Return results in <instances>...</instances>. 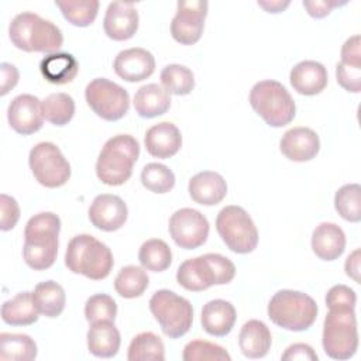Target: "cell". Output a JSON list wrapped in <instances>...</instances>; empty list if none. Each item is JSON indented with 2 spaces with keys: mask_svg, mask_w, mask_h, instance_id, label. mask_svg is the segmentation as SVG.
I'll use <instances>...</instances> for the list:
<instances>
[{
  "mask_svg": "<svg viewBox=\"0 0 361 361\" xmlns=\"http://www.w3.org/2000/svg\"><path fill=\"white\" fill-rule=\"evenodd\" d=\"M61 219L52 212L32 216L24 230L23 257L34 271H44L54 265L58 254V234Z\"/></svg>",
  "mask_w": 361,
  "mask_h": 361,
  "instance_id": "obj_1",
  "label": "cell"
},
{
  "mask_svg": "<svg viewBox=\"0 0 361 361\" xmlns=\"http://www.w3.org/2000/svg\"><path fill=\"white\" fill-rule=\"evenodd\" d=\"M11 44L25 52L55 54L63 44L62 31L41 16L23 11L17 14L8 27Z\"/></svg>",
  "mask_w": 361,
  "mask_h": 361,
  "instance_id": "obj_2",
  "label": "cell"
},
{
  "mask_svg": "<svg viewBox=\"0 0 361 361\" xmlns=\"http://www.w3.org/2000/svg\"><path fill=\"white\" fill-rule=\"evenodd\" d=\"M140 157V144L130 134H117L109 138L96 161L97 178L109 186L126 183Z\"/></svg>",
  "mask_w": 361,
  "mask_h": 361,
  "instance_id": "obj_3",
  "label": "cell"
},
{
  "mask_svg": "<svg viewBox=\"0 0 361 361\" xmlns=\"http://www.w3.org/2000/svg\"><path fill=\"white\" fill-rule=\"evenodd\" d=\"M65 265L73 274L100 281L110 275L114 259L104 243L90 234H78L68 243Z\"/></svg>",
  "mask_w": 361,
  "mask_h": 361,
  "instance_id": "obj_4",
  "label": "cell"
},
{
  "mask_svg": "<svg viewBox=\"0 0 361 361\" xmlns=\"http://www.w3.org/2000/svg\"><path fill=\"white\" fill-rule=\"evenodd\" d=\"M268 317L285 330L305 331L316 322L317 305L307 293L282 289L271 298Z\"/></svg>",
  "mask_w": 361,
  "mask_h": 361,
  "instance_id": "obj_5",
  "label": "cell"
},
{
  "mask_svg": "<svg viewBox=\"0 0 361 361\" xmlns=\"http://www.w3.org/2000/svg\"><path fill=\"white\" fill-rule=\"evenodd\" d=\"M250 104L271 127L289 124L296 114V106L286 87L272 79L257 82L250 90Z\"/></svg>",
  "mask_w": 361,
  "mask_h": 361,
  "instance_id": "obj_6",
  "label": "cell"
},
{
  "mask_svg": "<svg viewBox=\"0 0 361 361\" xmlns=\"http://www.w3.org/2000/svg\"><path fill=\"white\" fill-rule=\"evenodd\" d=\"M149 310L169 338H179L192 327L193 307L190 302L169 289H159L151 296Z\"/></svg>",
  "mask_w": 361,
  "mask_h": 361,
  "instance_id": "obj_7",
  "label": "cell"
},
{
  "mask_svg": "<svg viewBox=\"0 0 361 361\" xmlns=\"http://www.w3.org/2000/svg\"><path fill=\"white\" fill-rule=\"evenodd\" d=\"M322 344L324 353L334 360H348L358 348L357 317L354 310H329L324 323Z\"/></svg>",
  "mask_w": 361,
  "mask_h": 361,
  "instance_id": "obj_8",
  "label": "cell"
},
{
  "mask_svg": "<svg viewBox=\"0 0 361 361\" xmlns=\"http://www.w3.org/2000/svg\"><path fill=\"white\" fill-rule=\"evenodd\" d=\"M216 230L233 252L248 254L257 248L258 230L251 216L241 206L223 207L216 219Z\"/></svg>",
  "mask_w": 361,
  "mask_h": 361,
  "instance_id": "obj_9",
  "label": "cell"
},
{
  "mask_svg": "<svg viewBox=\"0 0 361 361\" xmlns=\"http://www.w3.org/2000/svg\"><path fill=\"white\" fill-rule=\"evenodd\" d=\"M85 97L93 113L106 121L123 118L130 109L128 92L106 78H96L89 82Z\"/></svg>",
  "mask_w": 361,
  "mask_h": 361,
  "instance_id": "obj_10",
  "label": "cell"
},
{
  "mask_svg": "<svg viewBox=\"0 0 361 361\" xmlns=\"http://www.w3.org/2000/svg\"><path fill=\"white\" fill-rule=\"evenodd\" d=\"M30 169L39 185L59 188L71 178V165L54 142H39L30 151Z\"/></svg>",
  "mask_w": 361,
  "mask_h": 361,
  "instance_id": "obj_11",
  "label": "cell"
},
{
  "mask_svg": "<svg viewBox=\"0 0 361 361\" xmlns=\"http://www.w3.org/2000/svg\"><path fill=\"white\" fill-rule=\"evenodd\" d=\"M169 234L176 245L185 250H196L209 237L207 219L195 209L183 207L169 217Z\"/></svg>",
  "mask_w": 361,
  "mask_h": 361,
  "instance_id": "obj_12",
  "label": "cell"
},
{
  "mask_svg": "<svg viewBox=\"0 0 361 361\" xmlns=\"http://www.w3.org/2000/svg\"><path fill=\"white\" fill-rule=\"evenodd\" d=\"M207 7V1L202 0L178 1L176 14L171 23L172 38L182 45L196 44L203 34Z\"/></svg>",
  "mask_w": 361,
  "mask_h": 361,
  "instance_id": "obj_13",
  "label": "cell"
},
{
  "mask_svg": "<svg viewBox=\"0 0 361 361\" xmlns=\"http://www.w3.org/2000/svg\"><path fill=\"white\" fill-rule=\"evenodd\" d=\"M7 120L10 127L23 135L37 133L44 123L41 100L32 94L16 96L7 109Z\"/></svg>",
  "mask_w": 361,
  "mask_h": 361,
  "instance_id": "obj_14",
  "label": "cell"
},
{
  "mask_svg": "<svg viewBox=\"0 0 361 361\" xmlns=\"http://www.w3.org/2000/svg\"><path fill=\"white\" fill-rule=\"evenodd\" d=\"M87 216L96 228L103 231H116L124 226L128 209L120 196L102 193L93 199Z\"/></svg>",
  "mask_w": 361,
  "mask_h": 361,
  "instance_id": "obj_15",
  "label": "cell"
},
{
  "mask_svg": "<svg viewBox=\"0 0 361 361\" xmlns=\"http://www.w3.org/2000/svg\"><path fill=\"white\" fill-rule=\"evenodd\" d=\"M103 28L106 35L113 41H127L138 30V11L134 3L113 1L107 6Z\"/></svg>",
  "mask_w": 361,
  "mask_h": 361,
  "instance_id": "obj_16",
  "label": "cell"
},
{
  "mask_svg": "<svg viewBox=\"0 0 361 361\" xmlns=\"http://www.w3.org/2000/svg\"><path fill=\"white\" fill-rule=\"evenodd\" d=\"M114 72L126 82H141L155 71L152 54L144 48H128L120 51L113 62Z\"/></svg>",
  "mask_w": 361,
  "mask_h": 361,
  "instance_id": "obj_17",
  "label": "cell"
},
{
  "mask_svg": "<svg viewBox=\"0 0 361 361\" xmlns=\"http://www.w3.org/2000/svg\"><path fill=\"white\" fill-rule=\"evenodd\" d=\"M279 149L289 161L306 162L319 154L320 140L309 127H293L282 135Z\"/></svg>",
  "mask_w": 361,
  "mask_h": 361,
  "instance_id": "obj_18",
  "label": "cell"
},
{
  "mask_svg": "<svg viewBox=\"0 0 361 361\" xmlns=\"http://www.w3.org/2000/svg\"><path fill=\"white\" fill-rule=\"evenodd\" d=\"M178 283L190 292H200L217 285L209 254L183 261L176 272Z\"/></svg>",
  "mask_w": 361,
  "mask_h": 361,
  "instance_id": "obj_19",
  "label": "cell"
},
{
  "mask_svg": "<svg viewBox=\"0 0 361 361\" xmlns=\"http://www.w3.org/2000/svg\"><path fill=\"white\" fill-rule=\"evenodd\" d=\"M144 145L149 155L166 159L173 157L180 149L182 135L175 124L169 121H162L147 130L144 137Z\"/></svg>",
  "mask_w": 361,
  "mask_h": 361,
  "instance_id": "obj_20",
  "label": "cell"
},
{
  "mask_svg": "<svg viewBox=\"0 0 361 361\" xmlns=\"http://www.w3.org/2000/svg\"><path fill=\"white\" fill-rule=\"evenodd\" d=\"M188 190L193 202L202 206H216L226 197L227 183L220 173L203 171L190 178Z\"/></svg>",
  "mask_w": 361,
  "mask_h": 361,
  "instance_id": "obj_21",
  "label": "cell"
},
{
  "mask_svg": "<svg viewBox=\"0 0 361 361\" xmlns=\"http://www.w3.org/2000/svg\"><path fill=\"white\" fill-rule=\"evenodd\" d=\"M327 69L323 63L316 61H302L296 63L289 73L292 87L299 94L305 96L322 93L327 86Z\"/></svg>",
  "mask_w": 361,
  "mask_h": 361,
  "instance_id": "obj_22",
  "label": "cell"
},
{
  "mask_svg": "<svg viewBox=\"0 0 361 361\" xmlns=\"http://www.w3.org/2000/svg\"><path fill=\"white\" fill-rule=\"evenodd\" d=\"M237 313L234 306L223 299H214L207 302L202 309V327L203 330L214 337L227 336L235 323Z\"/></svg>",
  "mask_w": 361,
  "mask_h": 361,
  "instance_id": "obj_23",
  "label": "cell"
},
{
  "mask_svg": "<svg viewBox=\"0 0 361 361\" xmlns=\"http://www.w3.org/2000/svg\"><path fill=\"white\" fill-rule=\"evenodd\" d=\"M87 348L99 358H111L118 353L121 337L113 320L90 323L87 330Z\"/></svg>",
  "mask_w": 361,
  "mask_h": 361,
  "instance_id": "obj_24",
  "label": "cell"
},
{
  "mask_svg": "<svg viewBox=\"0 0 361 361\" xmlns=\"http://www.w3.org/2000/svg\"><path fill=\"white\" fill-rule=\"evenodd\" d=\"M345 248V234L336 223H320L312 233V250L323 261L337 259Z\"/></svg>",
  "mask_w": 361,
  "mask_h": 361,
  "instance_id": "obj_25",
  "label": "cell"
},
{
  "mask_svg": "<svg viewBox=\"0 0 361 361\" xmlns=\"http://www.w3.org/2000/svg\"><path fill=\"white\" fill-rule=\"evenodd\" d=\"M271 344V331L264 322L252 319L243 324L238 334V345L245 357L262 358L268 354Z\"/></svg>",
  "mask_w": 361,
  "mask_h": 361,
  "instance_id": "obj_26",
  "label": "cell"
},
{
  "mask_svg": "<svg viewBox=\"0 0 361 361\" xmlns=\"http://www.w3.org/2000/svg\"><path fill=\"white\" fill-rule=\"evenodd\" d=\"M171 107L169 93L157 83L141 86L134 94V109L142 118H154L165 114Z\"/></svg>",
  "mask_w": 361,
  "mask_h": 361,
  "instance_id": "obj_27",
  "label": "cell"
},
{
  "mask_svg": "<svg viewBox=\"0 0 361 361\" xmlns=\"http://www.w3.org/2000/svg\"><path fill=\"white\" fill-rule=\"evenodd\" d=\"M39 71L49 83L66 85L76 78L79 63L76 58L68 52H55L41 61Z\"/></svg>",
  "mask_w": 361,
  "mask_h": 361,
  "instance_id": "obj_28",
  "label": "cell"
},
{
  "mask_svg": "<svg viewBox=\"0 0 361 361\" xmlns=\"http://www.w3.org/2000/svg\"><path fill=\"white\" fill-rule=\"evenodd\" d=\"M38 309L32 292H20L1 306V319L10 326H30L38 320Z\"/></svg>",
  "mask_w": 361,
  "mask_h": 361,
  "instance_id": "obj_29",
  "label": "cell"
},
{
  "mask_svg": "<svg viewBox=\"0 0 361 361\" xmlns=\"http://www.w3.org/2000/svg\"><path fill=\"white\" fill-rule=\"evenodd\" d=\"M32 299L38 312L49 319L58 317L63 312L66 303V295L63 288L54 281H45L38 283L34 288Z\"/></svg>",
  "mask_w": 361,
  "mask_h": 361,
  "instance_id": "obj_30",
  "label": "cell"
},
{
  "mask_svg": "<svg viewBox=\"0 0 361 361\" xmlns=\"http://www.w3.org/2000/svg\"><path fill=\"white\" fill-rule=\"evenodd\" d=\"M37 357V344L27 334L1 333L0 334V360L30 361Z\"/></svg>",
  "mask_w": 361,
  "mask_h": 361,
  "instance_id": "obj_31",
  "label": "cell"
},
{
  "mask_svg": "<svg viewBox=\"0 0 361 361\" xmlns=\"http://www.w3.org/2000/svg\"><path fill=\"white\" fill-rule=\"evenodd\" d=\"M127 358L130 361H164L165 347L161 337L152 331L137 334L128 345Z\"/></svg>",
  "mask_w": 361,
  "mask_h": 361,
  "instance_id": "obj_32",
  "label": "cell"
},
{
  "mask_svg": "<svg viewBox=\"0 0 361 361\" xmlns=\"http://www.w3.org/2000/svg\"><path fill=\"white\" fill-rule=\"evenodd\" d=\"M149 278L144 268L137 265H127L120 269L114 279L116 292L126 299L141 296L148 288Z\"/></svg>",
  "mask_w": 361,
  "mask_h": 361,
  "instance_id": "obj_33",
  "label": "cell"
},
{
  "mask_svg": "<svg viewBox=\"0 0 361 361\" xmlns=\"http://www.w3.org/2000/svg\"><path fill=\"white\" fill-rule=\"evenodd\" d=\"M138 261L147 271L162 272L172 262V251L164 240L151 238L140 247Z\"/></svg>",
  "mask_w": 361,
  "mask_h": 361,
  "instance_id": "obj_34",
  "label": "cell"
},
{
  "mask_svg": "<svg viewBox=\"0 0 361 361\" xmlns=\"http://www.w3.org/2000/svg\"><path fill=\"white\" fill-rule=\"evenodd\" d=\"M42 116L54 126L68 124L75 114V100L68 93H51L41 102Z\"/></svg>",
  "mask_w": 361,
  "mask_h": 361,
  "instance_id": "obj_35",
  "label": "cell"
},
{
  "mask_svg": "<svg viewBox=\"0 0 361 361\" xmlns=\"http://www.w3.org/2000/svg\"><path fill=\"white\" fill-rule=\"evenodd\" d=\"M161 83L169 94L186 96L195 87V76L188 66L171 63L162 69Z\"/></svg>",
  "mask_w": 361,
  "mask_h": 361,
  "instance_id": "obj_36",
  "label": "cell"
},
{
  "mask_svg": "<svg viewBox=\"0 0 361 361\" xmlns=\"http://www.w3.org/2000/svg\"><path fill=\"white\" fill-rule=\"evenodd\" d=\"M334 207L344 220L358 223L361 220V186L358 183L341 186L336 192Z\"/></svg>",
  "mask_w": 361,
  "mask_h": 361,
  "instance_id": "obj_37",
  "label": "cell"
},
{
  "mask_svg": "<svg viewBox=\"0 0 361 361\" xmlns=\"http://www.w3.org/2000/svg\"><path fill=\"white\" fill-rule=\"evenodd\" d=\"M56 7L61 10L65 20H68L75 27L90 25L99 11L97 0H79V1H55Z\"/></svg>",
  "mask_w": 361,
  "mask_h": 361,
  "instance_id": "obj_38",
  "label": "cell"
},
{
  "mask_svg": "<svg viewBox=\"0 0 361 361\" xmlns=\"http://www.w3.org/2000/svg\"><path fill=\"white\" fill-rule=\"evenodd\" d=\"M141 183L154 193H168L175 186V175L166 165L151 162L141 171Z\"/></svg>",
  "mask_w": 361,
  "mask_h": 361,
  "instance_id": "obj_39",
  "label": "cell"
},
{
  "mask_svg": "<svg viewBox=\"0 0 361 361\" xmlns=\"http://www.w3.org/2000/svg\"><path fill=\"white\" fill-rule=\"evenodd\" d=\"M182 358L185 361H230V354L219 344L206 340H192L185 348Z\"/></svg>",
  "mask_w": 361,
  "mask_h": 361,
  "instance_id": "obj_40",
  "label": "cell"
},
{
  "mask_svg": "<svg viewBox=\"0 0 361 361\" xmlns=\"http://www.w3.org/2000/svg\"><path fill=\"white\" fill-rule=\"evenodd\" d=\"M117 316V305L114 299L106 293L92 295L85 303V317L89 323L100 320H113Z\"/></svg>",
  "mask_w": 361,
  "mask_h": 361,
  "instance_id": "obj_41",
  "label": "cell"
},
{
  "mask_svg": "<svg viewBox=\"0 0 361 361\" xmlns=\"http://www.w3.org/2000/svg\"><path fill=\"white\" fill-rule=\"evenodd\" d=\"M355 303V292L345 285H334L326 295V306L329 310H354Z\"/></svg>",
  "mask_w": 361,
  "mask_h": 361,
  "instance_id": "obj_42",
  "label": "cell"
},
{
  "mask_svg": "<svg viewBox=\"0 0 361 361\" xmlns=\"http://www.w3.org/2000/svg\"><path fill=\"white\" fill-rule=\"evenodd\" d=\"M337 83L347 92H361V66L338 62L336 66Z\"/></svg>",
  "mask_w": 361,
  "mask_h": 361,
  "instance_id": "obj_43",
  "label": "cell"
},
{
  "mask_svg": "<svg viewBox=\"0 0 361 361\" xmlns=\"http://www.w3.org/2000/svg\"><path fill=\"white\" fill-rule=\"evenodd\" d=\"M0 207H1V216H0V228L3 231H8L14 228L20 219V206L17 200L6 193L0 195Z\"/></svg>",
  "mask_w": 361,
  "mask_h": 361,
  "instance_id": "obj_44",
  "label": "cell"
},
{
  "mask_svg": "<svg viewBox=\"0 0 361 361\" xmlns=\"http://www.w3.org/2000/svg\"><path fill=\"white\" fill-rule=\"evenodd\" d=\"M340 62L361 66V38H360V35H353L343 44Z\"/></svg>",
  "mask_w": 361,
  "mask_h": 361,
  "instance_id": "obj_45",
  "label": "cell"
},
{
  "mask_svg": "<svg viewBox=\"0 0 361 361\" xmlns=\"http://www.w3.org/2000/svg\"><path fill=\"white\" fill-rule=\"evenodd\" d=\"M282 360H309V361H316L317 354L314 350L305 343H295L289 345L285 353L282 354Z\"/></svg>",
  "mask_w": 361,
  "mask_h": 361,
  "instance_id": "obj_46",
  "label": "cell"
},
{
  "mask_svg": "<svg viewBox=\"0 0 361 361\" xmlns=\"http://www.w3.org/2000/svg\"><path fill=\"white\" fill-rule=\"evenodd\" d=\"M344 3H338V1H331V0H313V1H303V7L307 10L309 16H312L313 18H323L326 16L330 14V11L334 7H338Z\"/></svg>",
  "mask_w": 361,
  "mask_h": 361,
  "instance_id": "obj_47",
  "label": "cell"
},
{
  "mask_svg": "<svg viewBox=\"0 0 361 361\" xmlns=\"http://www.w3.org/2000/svg\"><path fill=\"white\" fill-rule=\"evenodd\" d=\"M0 71H1V90L0 94L6 96L11 89L16 87L17 82H18V71L14 65L3 62L0 65Z\"/></svg>",
  "mask_w": 361,
  "mask_h": 361,
  "instance_id": "obj_48",
  "label": "cell"
},
{
  "mask_svg": "<svg viewBox=\"0 0 361 361\" xmlns=\"http://www.w3.org/2000/svg\"><path fill=\"white\" fill-rule=\"evenodd\" d=\"M360 250H354L345 259V264H344V271H345V275L350 276L351 279H354L355 282L360 283Z\"/></svg>",
  "mask_w": 361,
  "mask_h": 361,
  "instance_id": "obj_49",
  "label": "cell"
},
{
  "mask_svg": "<svg viewBox=\"0 0 361 361\" xmlns=\"http://www.w3.org/2000/svg\"><path fill=\"white\" fill-rule=\"evenodd\" d=\"M258 6L262 7L268 13H281V11H283L289 6V1H281V0H276V1H258Z\"/></svg>",
  "mask_w": 361,
  "mask_h": 361,
  "instance_id": "obj_50",
  "label": "cell"
}]
</instances>
